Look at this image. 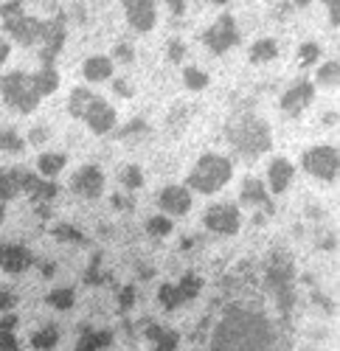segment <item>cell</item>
Returning <instances> with one entry per match:
<instances>
[{
  "mask_svg": "<svg viewBox=\"0 0 340 351\" xmlns=\"http://www.w3.org/2000/svg\"><path fill=\"white\" fill-rule=\"evenodd\" d=\"M276 332L265 312L250 306H228L211 335V351H273Z\"/></svg>",
  "mask_w": 340,
  "mask_h": 351,
  "instance_id": "6da1fadb",
  "label": "cell"
},
{
  "mask_svg": "<svg viewBox=\"0 0 340 351\" xmlns=\"http://www.w3.org/2000/svg\"><path fill=\"white\" fill-rule=\"evenodd\" d=\"M225 135H228L231 146L242 158H259L270 149V143H273L270 127L259 119V115H239L236 121L228 124Z\"/></svg>",
  "mask_w": 340,
  "mask_h": 351,
  "instance_id": "7a4b0ae2",
  "label": "cell"
},
{
  "mask_svg": "<svg viewBox=\"0 0 340 351\" xmlns=\"http://www.w3.org/2000/svg\"><path fill=\"white\" fill-rule=\"evenodd\" d=\"M231 178H234V163L222 155L208 152L194 163V169L186 178V186L200 194H217L222 186H228Z\"/></svg>",
  "mask_w": 340,
  "mask_h": 351,
  "instance_id": "3957f363",
  "label": "cell"
},
{
  "mask_svg": "<svg viewBox=\"0 0 340 351\" xmlns=\"http://www.w3.org/2000/svg\"><path fill=\"white\" fill-rule=\"evenodd\" d=\"M0 99H3L6 107L28 115L34 112L42 101V96L37 93V84H34V76L32 73H20V71H12L0 79Z\"/></svg>",
  "mask_w": 340,
  "mask_h": 351,
  "instance_id": "277c9868",
  "label": "cell"
},
{
  "mask_svg": "<svg viewBox=\"0 0 340 351\" xmlns=\"http://www.w3.org/2000/svg\"><path fill=\"white\" fill-rule=\"evenodd\" d=\"M68 37V20L62 12H56L51 20H42V34H40V62L42 68H53L56 56H60L62 45Z\"/></svg>",
  "mask_w": 340,
  "mask_h": 351,
  "instance_id": "5b68a950",
  "label": "cell"
},
{
  "mask_svg": "<svg viewBox=\"0 0 340 351\" xmlns=\"http://www.w3.org/2000/svg\"><path fill=\"white\" fill-rule=\"evenodd\" d=\"M301 166H304L306 174H313V178H318V180L332 183V180H337V169H340L337 149H335V146H313V149L304 152Z\"/></svg>",
  "mask_w": 340,
  "mask_h": 351,
  "instance_id": "8992f818",
  "label": "cell"
},
{
  "mask_svg": "<svg viewBox=\"0 0 340 351\" xmlns=\"http://www.w3.org/2000/svg\"><path fill=\"white\" fill-rule=\"evenodd\" d=\"M203 43L208 45L211 53H225L239 43V28L231 14H219V20L203 32Z\"/></svg>",
  "mask_w": 340,
  "mask_h": 351,
  "instance_id": "52a82bcc",
  "label": "cell"
},
{
  "mask_svg": "<svg viewBox=\"0 0 340 351\" xmlns=\"http://www.w3.org/2000/svg\"><path fill=\"white\" fill-rule=\"evenodd\" d=\"M3 28L12 40H17L20 45H40V34H42V20L32 17V14H12L3 17Z\"/></svg>",
  "mask_w": 340,
  "mask_h": 351,
  "instance_id": "ba28073f",
  "label": "cell"
},
{
  "mask_svg": "<svg viewBox=\"0 0 340 351\" xmlns=\"http://www.w3.org/2000/svg\"><path fill=\"white\" fill-rule=\"evenodd\" d=\"M206 228L214 233H222V237H234V233L242 228V214L236 206H228V202H219V206H211L203 217Z\"/></svg>",
  "mask_w": 340,
  "mask_h": 351,
  "instance_id": "9c48e42d",
  "label": "cell"
},
{
  "mask_svg": "<svg viewBox=\"0 0 340 351\" xmlns=\"http://www.w3.org/2000/svg\"><path fill=\"white\" fill-rule=\"evenodd\" d=\"M71 191L73 194H79V197H84V199H96V197H101V191H104V174H101V169L99 166H82L73 178H71Z\"/></svg>",
  "mask_w": 340,
  "mask_h": 351,
  "instance_id": "30bf717a",
  "label": "cell"
},
{
  "mask_svg": "<svg viewBox=\"0 0 340 351\" xmlns=\"http://www.w3.org/2000/svg\"><path fill=\"white\" fill-rule=\"evenodd\" d=\"M313 101H315V84L309 79H298L290 90L281 96V110H284L287 115H293V119H298Z\"/></svg>",
  "mask_w": 340,
  "mask_h": 351,
  "instance_id": "8fae6325",
  "label": "cell"
},
{
  "mask_svg": "<svg viewBox=\"0 0 340 351\" xmlns=\"http://www.w3.org/2000/svg\"><path fill=\"white\" fill-rule=\"evenodd\" d=\"M23 194L34 202V206H48V202L60 194V186L53 180H45V178H37V174L25 171L23 169Z\"/></svg>",
  "mask_w": 340,
  "mask_h": 351,
  "instance_id": "7c38bea8",
  "label": "cell"
},
{
  "mask_svg": "<svg viewBox=\"0 0 340 351\" xmlns=\"http://www.w3.org/2000/svg\"><path fill=\"white\" fill-rule=\"evenodd\" d=\"M124 12H127V20L135 32H149L155 28V20H158V3L152 0H127L124 3Z\"/></svg>",
  "mask_w": 340,
  "mask_h": 351,
  "instance_id": "4fadbf2b",
  "label": "cell"
},
{
  "mask_svg": "<svg viewBox=\"0 0 340 351\" xmlns=\"http://www.w3.org/2000/svg\"><path fill=\"white\" fill-rule=\"evenodd\" d=\"M82 121L88 124L96 135H107L112 127H116V110H112V104H107L101 96H96Z\"/></svg>",
  "mask_w": 340,
  "mask_h": 351,
  "instance_id": "5bb4252c",
  "label": "cell"
},
{
  "mask_svg": "<svg viewBox=\"0 0 340 351\" xmlns=\"http://www.w3.org/2000/svg\"><path fill=\"white\" fill-rule=\"evenodd\" d=\"M158 208L163 214H172V217H183L191 208V191L186 186H166L158 194Z\"/></svg>",
  "mask_w": 340,
  "mask_h": 351,
  "instance_id": "9a60e30c",
  "label": "cell"
},
{
  "mask_svg": "<svg viewBox=\"0 0 340 351\" xmlns=\"http://www.w3.org/2000/svg\"><path fill=\"white\" fill-rule=\"evenodd\" d=\"M293 174H295V169L287 158H273L267 166V183H270L267 194H284L293 183Z\"/></svg>",
  "mask_w": 340,
  "mask_h": 351,
  "instance_id": "2e32d148",
  "label": "cell"
},
{
  "mask_svg": "<svg viewBox=\"0 0 340 351\" xmlns=\"http://www.w3.org/2000/svg\"><path fill=\"white\" fill-rule=\"evenodd\" d=\"M34 265V253L23 247V245H6L3 261H0V270H6L9 276H20Z\"/></svg>",
  "mask_w": 340,
  "mask_h": 351,
  "instance_id": "e0dca14e",
  "label": "cell"
},
{
  "mask_svg": "<svg viewBox=\"0 0 340 351\" xmlns=\"http://www.w3.org/2000/svg\"><path fill=\"white\" fill-rule=\"evenodd\" d=\"M239 202L242 206H265V214H273V206H270V194H267V186L256 178H247L242 183V191H239Z\"/></svg>",
  "mask_w": 340,
  "mask_h": 351,
  "instance_id": "ac0fdd59",
  "label": "cell"
},
{
  "mask_svg": "<svg viewBox=\"0 0 340 351\" xmlns=\"http://www.w3.org/2000/svg\"><path fill=\"white\" fill-rule=\"evenodd\" d=\"M112 343V332L107 329H93V326H82V335H79V343L73 351H101Z\"/></svg>",
  "mask_w": 340,
  "mask_h": 351,
  "instance_id": "d6986e66",
  "label": "cell"
},
{
  "mask_svg": "<svg viewBox=\"0 0 340 351\" xmlns=\"http://www.w3.org/2000/svg\"><path fill=\"white\" fill-rule=\"evenodd\" d=\"M23 194V169H0V202Z\"/></svg>",
  "mask_w": 340,
  "mask_h": 351,
  "instance_id": "ffe728a7",
  "label": "cell"
},
{
  "mask_svg": "<svg viewBox=\"0 0 340 351\" xmlns=\"http://www.w3.org/2000/svg\"><path fill=\"white\" fill-rule=\"evenodd\" d=\"M82 73L88 82H104L112 76V60L110 56H90V60H84Z\"/></svg>",
  "mask_w": 340,
  "mask_h": 351,
  "instance_id": "44dd1931",
  "label": "cell"
},
{
  "mask_svg": "<svg viewBox=\"0 0 340 351\" xmlns=\"http://www.w3.org/2000/svg\"><path fill=\"white\" fill-rule=\"evenodd\" d=\"M93 99H96V93L90 87H76V90H71V96H68V112L73 119H84V112H88V107L93 104Z\"/></svg>",
  "mask_w": 340,
  "mask_h": 351,
  "instance_id": "7402d4cb",
  "label": "cell"
},
{
  "mask_svg": "<svg viewBox=\"0 0 340 351\" xmlns=\"http://www.w3.org/2000/svg\"><path fill=\"white\" fill-rule=\"evenodd\" d=\"M276 56H278V43H276L273 37H265V40H259V43H253V45H250L247 60H250L253 65H262V62L276 60Z\"/></svg>",
  "mask_w": 340,
  "mask_h": 351,
  "instance_id": "603a6c76",
  "label": "cell"
},
{
  "mask_svg": "<svg viewBox=\"0 0 340 351\" xmlns=\"http://www.w3.org/2000/svg\"><path fill=\"white\" fill-rule=\"evenodd\" d=\"M14 329H17V317L12 312L0 317V351H20Z\"/></svg>",
  "mask_w": 340,
  "mask_h": 351,
  "instance_id": "cb8c5ba5",
  "label": "cell"
},
{
  "mask_svg": "<svg viewBox=\"0 0 340 351\" xmlns=\"http://www.w3.org/2000/svg\"><path fill=\"white\" fill-rule=\"evenodd\" d=\"M65 163H68V158L62 152H45V155H40L37 169H40L42 178H56V174L65 169Z\"/></svg>",
  "mask_w": 340,
  "mask_h": 351,
  "instance_id": "d4e9b609",
  "label": "cell"
},
{
  "mask_svg": "<svg viewBox=\"0 0 340 351\" xmlns=\"http://www.w3.org/2000/svg\"><path fill=\"white\" fill-rule=\"evenodd\" d=\"M32 76H34V84H37L40 96H51V93H56V87H60V76H56L53 68H40Z\"/></svg>",
  "mask_w": 340,
  "mask_h": 351,
  "instance_id": "484cf974",
  "label": "cell"
},
{
  "mask_svg": "<svg viewBox=\"0 0 340 351\" xmlns=\"http://www.w3.org/2000/svg\"><path fill=\"white\" fill-rule=\"evenodd\" d=\"M23 146H25V141L17 130H12L9 124H0V152L17 155V152H23Z\"/></svg>",
  "mask_w": 340,
  "mask_h": 351,
  "instance_id": "4316f807",
  "label": "cell"
},
{
  "mask_svg": "<svg viewBox=\"0 0 340 351\" xmlns=\"http://www.w3.org/2000/svg\"><path fill=\"white\" fill-rule=\"evenodd\" d=\"M56 343H60V329H56L53 324L42 326V329H37V332L32 335V346H34L37 351H51Z\"/></svg>",
  "mask_w": 340,
  "mask_h": 351,
  "instance_id": "83f0119b",
  "label": "cell"
},
{
  "mask_svg": "<svg viewBox=\"0 0 340 351\" xmlns=\"http://www.w3.org/2000/svg\"><path fill=\"white\" fill-rule=\"evenodd\" d=\"M178 292H180V298H183V304H189L191 298H197V295H200V289H203V278L200 276H197V273H186L178 284Z\"/></svg>",
  "mask_w": 340,
  "mask_h": 351,
  "instance_id": "f1b7e54d",
  "label": "cell"
},
{
  "mask_svg": "<svg viewBox=\"0 0 340 351\" xmlns=\"http://www.w3.org/2000/svg\"><path fill=\"white\" fill-rule=\"evenodd\" d=\"M158 304L166 309V312H175V309H180L183 306V298H180V292H178V287L175 284H160V289H158Z\"/></svg>",
  "mask_w": 340,
  "mask_h": 351,
  "instance_id": "f546056e",
  "label": "cell"
},
{
  "mask_svg": "<svg viewBox=\"0 0 340 351\" xmlns=\"http://www.w3.org/2000/svg\"><path fill=\"white\" fill-rule=\"evenodd\" d=\"M73 301H76V295H73V289H71V287L53 289V292H48V298H45V304H48V306L60 309V312H68V309L73 306Z\"/></svg>",
  "mask_w": 340,
  "mask_h": 351,
  "instance_id": "4dcf8cb0",
  "label": "cell"
},
{
  "mask_svg": "<svg viewBox=\"0 0 340 351\" xmlns=\"http://www.w3.org/2000/svg\"><path fill=\"white\" fill-rule=\"evenodd\" d=\"M337 79H340V65L337 62H326L315 71V84H321V87H335Z\"/></svg>",
  "mask_w": 340,
  "mask_h": 351,
  "instance_id": "1f68e13d",
  "label": "cell"
},
{
  "mask_svg": "<svg viewBox=\"0 0 340 351\" xmlns=\"http://www.w3.org/2000/svg\"><path fill=\"white\" fill-rule=\"evenodd\" d=\"M180 348V335L172 329H163L155 340H152V351H178Z\"/></svg>",
  "mask_w": 340,
  "mask_h": 351,
  "instance_id": "d6a6232c",
  "label": "cell"
},
{
  "mask_svg": "<svg viewBox=\"0 0 340 351\" xmlns=\"http://www.w3.org/2000/svg\"><path fill=\"white\" fill-rule=\"evenodd\" d=\"M183 84L189 87V90H206L208 87V73H203L200 68H186L183 71Z\"/></svg>",
  "mask_w": 340,
  "mask_h": 351,
  "instance_id": "836d02e7",
  "label": "cell"
},
{
  "mask_svg": "<svg viewBox=\"0 0 340 351\" xmlns=\"http://www.w3.org/2000/svg\"><path fill=\"white\" fill-rule=\"evenodd\" d=\"M121 186L127 191H138L141 186H144V171H141L135 163H130L124 171H121Z\"/></svg>",
  "mask_w": 340,
  "mask_h": 351,
  "instance_id": "e575fe53",
  "label": "cell"
},
{
  "mask_svg": "<svg viewBox=\"0 0 340 351\" xmlns=\"http://www.w3.org/2000/svg\"><path fill=\"white\" fill-rule=\"evenodd\" d=\"M104 281H107V278H104V273H101V253H93L88 270H84V284L99 287V284H104Z\"/></svg>",
  "mask_w": 340,
  "mask_h": 351,
  "instance_id": "d590c367",
  "label": "cell"
},
{
  "mask_svg": "<svg viewBox=\"0 0 340 351\" xmlns=\"http://www.w3.org/2000/svg\"><path fill=\"white\" fill-rule=\"evenodd\" d=\"M53 237L60 239V242H73V245H82L84 242V233L73 225H56L53 228Z\"/></svg>",
  "mask_w": 340,
  "mask_h": 351,
  "instance_id": "8d00e7d4",
  "label": "cell"
},
{
  "mask_svg": "<svg viewBox=\"0 0 340 351\" xmlns=\"http://www.w3.org/2000/svg\"><path fill=\"white\" fill-rule=\"evenodd\" d=\"M318 60H321V45L318 43H304L301 51H298V62L304 68H309V65H315Z\"/></svg>",
  "mask_w": 340,
  "mask_h": 351,
  "instance_id": "74e56055",
  "label": "cell"
},
{
  "mask_svg": "<svg viewBox=\"0 0 340 351\" xmlns=\"http://www.w3.org/2000/svg\"><path fill=\"white\" fill-rule=\"evenodd\" d=\"M147 230L152 233V237H169V233H172V219L169 217H152L147 222Z\"/></svg>",
  "mask_w": 340,
  "mask_h": 351,
  "instance_id": "f35d334b",
  "label": "cell"
},
{
  "mask_svg": "<svg viewBox=\"0 0 340 351\" xmlns=\"http://www.w3.org/2000/svg\"><path fill=\"white\" fill-rule=\"evenodd\" d=\"M132 306H135V287L127 284V287H121V292H119V309L127 315Z\"/></svg>",
  "mask_w": 340,
  "mask_h": 351,
  "instance_id": "ab89813d",
  "label": "cell"
},
{
  "mask_svg": "<svg viewBox=\"0 0 340 351\" xmlns=\"http://www.w3.org/2000/svg\"><path fill=\"white\" fill-rule=\"evenodd\" d=\"M17 306V295H14V292L9 289V287H0V312H12Z\"/></svg>",
  "mask_w": 340,
  "mask_h": 351,
  "instance_id": "60d3db41",
  "label": "cell"
},
{
  "mask_svg": "<svg viewBox=\"0 0 340 351\" xmlns=\"http://www.w3.org/2000/svg\"><path fill=\"white\" fill-rule=\"evenodd\" d=\"M112 93L121 96V99H132L135 96V87L127 79H112Z\"/></svg>",
  "mask_w": 340,
  "mask_h": 351,
  "instance_id": "b9f144b4",
  "label": "cell"
},
{
  "mask_svg": "<svg viewBox=\"0 0 340 351\" xmlns=\"http://www.w3.org/2000/svg\"><path fill=\"white\" fill-rule=\"evenodd\" d=\"M112 60H119V62L130 65V62L135 60V53H132V48H130L127 43H121V45H116V48H112Z\"/></svg>",
  "mask_w": 340,
  "mask_h": 351,
  "instance_id": "7bdbcfd3",
  "label": "cell"
},
{
  "mask_svg": "<svg viewBox=\"0 0 340 351\" xmlns=\"http://www.w3.org/2000/svg\"><path fill=\"white\" fill-rule=\"evenodd\" d=\"M169 62H180L183 60V56H186V43L183 40H172V43H169Z\"/></svg>",
  "mask_w": 340,
  "mask_h": 351,
  "instance_id": "ee69618b",
  "label": "cell"
},
{
  "mask_svg": "<svg viewBox=\"0 0 340 351\" xmlns=\"http://www.w3.org/2000/svg\"><path fill=\"white\" fill-rule=\"evenodd\" d=\"M20 12H23V3H17V0L0 3V20H3V17H12V14H20Z\"/></svg>",
  "mask_w": 340,
  "mask_h": 351,
  "instance_id": "f6af8a7d",
  "label": "cell"
},
{
  "mask_svg": "<svg viewBox=\"0 0 340 351\" xmlns=\"http://www.w3.org/2000/svg\"><path fill=\"white\" fill-rule=\"evenodd\" d=\"M48 135H51V130H48V127H34L32 132H28V143H45V141H48Z\"/></svg>",
  "mask_w": 340,
  "mask_h": 351,
  "instance_id": "bcb514c9",
  "label": "cell"
},
{
  "mask_svg": "<svg viewBox=\"0 0 340 351\" xmlns=\"http://www.w3.org/2000/svg\"><path fill=\"white\" fill-rule=\"evenodd\" d=\"M326 9H329V20H332V25L337 28V25H340V3H335V0H332V3H326Z\"/></svg>",
  "mask_w": 340,
  "mask_h": 351,
  "instance_id": "7dc6e473",
  "label": "cell"
},
{
  "mask_svg": "<svg viewBox=\"0 0 340 351\" xmlns=\"http://www.w3.org/2000/svg\"><path fill=\"white\" fill-rule=\"evenodd\" d=\"M141 130H147V124L138 119V121H132V124H127V127L121 130V138H127V135H132V132H141Z\"/></svg>",
  "mask_w": 340,
  "mask_h": 351,
  "instance_id": "c3c4849f",
  "label": "cell"
},
{
  "mask_svg": "<svg viewBox=\"0 0 340 351\" xmlns=\"http://www.w3.org/2000/svg\"><path fill=\"white\" fill-rule=\"evenodd\" d=\"M9 51H12V48H9V40H6V37H0V65L9 60Z\"/></svg>",
  "mask_w": 340,
  "mask_h": 351,
  "instance_id": "681fc988",
  "label": "cell"
},
{
  "mask_svg": "<svg viewBox=\"0 0 340 351\" xmlns=\"http://www.w3.org/2000/svg\"><path fill=\"white\" fill-rule=\"evenodd\" d=\"M40 270H42V276H45V278H51V276L56 273V265H53V261H42Z\"/></svg>",
  "mask_w": 340,
  "mask_h": 351,
  "instance_id": "f907efd6",
  "label": "cell"
},
{
  "mask_svg": "<svg viewBox=\"0 0 340 351\" xmlns=\"http://www.w3.org/2000/svg\"><path fill=\"white\" fill-rule=\"evenodd\" d=\"M169 9H172V14H183V12H186V3H183V0H172V3H169Z\"/></svg>",
  "mask_w": 340,
  "mask_h": 351,
  "instance_id": "816d5d0a",
  "label": "cell"
},
{
  "mask_svg": "<svg viewBox=\"0 0 340 351\" xmlns=\"http://www.w3.org/2000/svg\"><path fill=\"white\" fill-rule=\"evenodd\" d=\"M112 206H119L121 211H127V208H130V202H127L124 197H112Z\"/></svg>",
  "mask_w": 340,
  "mask_h": 351,
  "instance_id": "f5cc1de1",
  "label": "cell"
},
{
  "mask_svg": "<svg viewBox=\"0 0 340 351\" xmlns=\"http://www.w3.org/2000/svg\"><path fill=\"white\" fill-rule=\"evenodd\" d=\"M335 121H337L335 112H326V115H324V124H335Z\"/></svg>",
  "mask_w": 340,
  "mask_h": 351,
  "instance_id": "db71d44e",
  "label": "cell"
},
{
  "mask_svg": "<svg viewBox=\"0 0 340 351\" xmlns=\"http://www.w3.org/2000/svg\"><path fill=\"white\" fill-rule=\"evenodd\" d=\"M37 214H40V217H51V208H48V206H37Z\"/></svg>",
  "mask_w": 340,
  "mask_h": 351,
  "instance_id": "11a10c76",
  "label": "cell"
},
{
  "mask_svg": "<svg viewBox=\"0 0 340 351\" xmlns=\"http://www.w3.org/2000/svg\"><path fill=\"white\" fill-rule=\"evenodd\" d=\"M3 219H6V206L0 202V225H3Z\"/></svg>",
  "mask_w": 340,
  "mask_h": 351,
  "instance_id": "9f6ffc18",
  "label": "cell"
},
{
  "mask_svg": "<svg viewBox=\"0 0 340 351\" xmlns=\"http://www.w3.org/2000/svg\"><path fill=\"white\" fill-rule=\"evenodd\" d=\"M3 253H6V242H0V261H3Z\"/></svg>",
  "mask_w": 340,
  "mask_h": 351,
  "instance_id": "6f0895ef",
  "label": "cell"
}]
</instances>
